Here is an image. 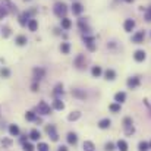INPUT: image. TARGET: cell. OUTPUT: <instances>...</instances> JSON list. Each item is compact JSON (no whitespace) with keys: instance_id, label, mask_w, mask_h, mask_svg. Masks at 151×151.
Masks as SVG:
<instances>
[{"instance_id":"60d3db41","label":"cell","mask_w":151,"mask_h":151,"mask_svg":"<svg viewBox=\"0 0 151 151\" xmlns=\"http://www.w3.org/2000/svg\"><path fill=\"white\" fill-rule=\"evenodd\" d=\"M57 151H68V148L62 145V147H59V150H57Z\"/></svg>"},{"instance_id":"5bb4252c","label":"cell","mask_w":151,"mask_h":151,"mask_svg":"<svg viewBox=\"0 0 151 151\" xmlns=\"http://www.w3.org/2000/svg\"><path fill=\"white\" fill-rule=\"evenodd\" d=\"M125 100H126V94H125V92H116V94H114V101H116V103H120V104H122Z\"/></svg>"},{"instance_id":"b9f144b4","label":"cell","mask_w":151,"mask_h":151,"mask_svg":"<svg viewBox=\"0 0 151 151\" xmlns=\"http://www.w3.org/2000/svg\"><path fill=\"white\" fill-rule=\"evenodd\" d=\"M3 144H5V145H11V141H9V139H5Z\"/></svg>"},{"instance_id":"4fadbf2b","label":"cell","mask_w":151,"mask_h":151,"mask_svg":"<svg viewBox=\"0 0 151 151\" xmlns=\"http://www.w3.org/2000/svg\"><path fill=\"white\" fill-rule=\"evenodd\" d=\"M75 66H76V68H79V69L85 66V57H84L82 54H79V56L75 59Z\"/></svg>"},{"instance_id":"6da1fadb","label":"cell","mask_w":151,"mask_h":151,"mask_svg":"<svg viewBox=\"0 0 151 151\" xmlns=\"http://www.w3.org/2000/svg\"><path fill=\"white\" fill-rule=\"evenodd\" d=\"M53 11H54L56 16H59V18H65L66 13H68V6H66L63 2H57V3L54 5Z\"/></svg>"},{"instance_id":"8d00e7d4","label":"cell","mask_w":151,"mask_h":151,"mask_svg":"<svg viewBox=\"0 0 151 151\" xmlns=\"http://www.w3.org/2000/svg\"><path fill=\"white\" fill-rule=\"evenodd\" d=\"M145 21H147V22H151V6L145 11Z\"/></svg>"},{"instance_id":"d4e9b609","label":"cell","mask_w":151,"mask_h":151,"mask_svg":"<svg viewBox=\"0 0 151 151\" xmlns=\"http://www.w3.org/2000/svg\"><path fill=\"white\" fill-rule=\"evenodd\" d=\"M94 142H91V141H85L84 142V151H94Z\"/></svg>"},{"instance_id":"30bf717a","label":"cell","mask_w":151,"mask_h":151,"mask_svg":"<svg viewBox=\"0 0 151 151\" xmlns=\"http://www.w3.org/2000/svg\"><path fill=\"white\" fill-rule=\"evenodd\" d=\"M145 57H147V54H145V52H144V50H136V52H135V54H133V59H135L136 62H144V60H145Z\"/></svg>"},{"instance_id":"d6986e66","label":"cell","mask_w":151,"mask_h":151,"mask_svg":"<svg viewBox=\"0 0 151 151\" xmlns=\"http://www.w3.org/2000/svg\"><path fill=\"white\" fill-rule=\"evenodd\" d=\"M117 148H119V151H128V142L125 139H119L117 141Z\"/></svg>"},{"instance_id":"f6af8a7d","label":"cell","mask_w":151,"mask_h":151,"mask_svg":"<svg viewBox=\"0 0 151 151\" xmlns=\"http://www.w3.org/2000/svg\"><path fill=\"white\" fill-rule=\"evenodd\" d=\"M150 148H151V142H150Z\"/></svg>"},{"instance_id":"836d02e7","label":"cell","mask_w":151,"mask_h":151,"mask_svg":"<svg viewBox=\"0 0 151 151\" xmlns=\"http://www.w3.org/2000/svg\"><path fill=\"white\" fill-rule=\"evenodd\" d=\"M72 94H73L75 97H78V98H85V94H84L82 91H79V90H73Z\"/></svg>"},{"instance_id":"52a82bcc","label":"cell","mask_w":151,"mask_h":151,"mask_svg":"<svg viewBox=\"0 0 151 151\" xmlns=\"http://www.w3.org/2000/svg\"><path fill=\"white\" fill-rule=\"evenodd\" d=\"M84 43H85V46L88 47L90 52L95 50V44H94V38L92 37H84Z\"/></svg>"},{"instance_id":"484cf974","label":"cell","mask_w":151,"mask_h":151,"mask_svg":"<svg viewBox=\"0 0 151 151\" xmlns=\"http://www.w3.org/2000/svg\"><path fill=\"white\" fill-rule=\"evenodd\" d=\"M72 27V22H71V19H68V18H63L62 19V28L63 30H69Z\"/></svg>"},{"instance_id":"e575fe53","label":"cell","mask_w":151,"mask_h":151,"mask_svg":"<svg viewBox=\"0 0 151 151\" xmlns=\"http://www.w3.org/2000/svg\"><path fill=\"white\" fill-rule=\"evenodd\" d=\"M37 148H38V151H49V145L46 142H40Z\"/></svg>"},{"instance_id":"4dcf8cb0","label":"cell","mask_w":151,"mask_h":151,"mask_svg":"<svg viewBox=\"0 0 151 151\" xmlns=\"http://www.w3.org/2000/svg\"><path fill=\"white\" fill-rule=\"evenodd\" d=\"M60 50H62V53H63V54H68V53H69V50H71V46H69V43H62V46H60Z\"/></svg>"},{"instance_id":"ba28073f","label":"cell","mask_w":151,"mask_h":151,"mask_svg":"<svg viewBox=\"0 0 151 151\" xmlns=\"http://www.w3.org/2000/svg\"><path fill=\"white\" fill-rule=\"evenodd\" d=\"M28 22H30V13H28V12L21 13V15H19V24H21L22 27H25V25H28Z\"/></svg>"},{"instance_id":"277c9868","label":"cell","mask_w":151,"mask_h":151,"mask_svg":"<svg viewBox=\"0 0 151 151\" xmlns=\"http://www.w3.org/2000/svg\"><path fill=\"white\" fill-rule=\"evenodd\" d=\"M144 38H145V32L144 31H138L135 35H132V41L136 43V44H141L144 41Z\"/></svg>"},{"instance_id":"ac0fdd59","label":"cell","mask_w":151,"mask_h":151,"mask_svg":"<svg viewBox=\"0 0 151 151\" xmlns=\"http://www.w3.org/2000/svg\"><path fill=\"white\" fill-rule=\"evenodd\" d=\"M30 138H31L32 141H38V139L41 138V133H40V131H37V129H32V131L30 132Z\"/></svg>"},{"instance_id":"d590c367","label":"cell","mask_w":151,"mask_h":151,"mask_svg":"<svg viewBox=\"0 0 151 151\" xmlns=\"http://www.w3.org/2000/svg\"><path fill=\"white\" fill-rule=\"evenodd\" d=\"M34 150H35V147L32 144H30V142L24 144V151H34Z\"/></svg>"},{"instance_id":"ab89813d","label":"cell","mask_w":151,"mask_h":151,"mask_svg":"<svg viewBox=\"0 0 151 151\" xmlns=\"http://www.w3.org/2000/svg\"><path fill=\"white\" fill-rule=\"evenodd\" d=\"M106 150H107V151H113V150H114V144H113V142H107V144H106Z\"/></svg>"},{"instance_id":"8fae6325","label":"cell","mask_w":151,"mask_h":151,"mask_svg":"<svg viewBox=\"0 0 151 151\" xmlns=\"http://www.w3.org/2000/svg\"><path fill=\"white\" fill-rule=\"evenodd\" d=\"M126 84H128V87H129V88H132V90H133V88L139 87V78H136V76H133V78H129Z\"/></svg>"},{"instance_id":"7c38bea8","label":"cell","mask_w":151,"mask_h":151,"mask_svg":"<svg viewBox=\"0 0 151 151\" xmlns=\"http://www.w3.org/2000/svg\"><path fill=\"white\" fill-rule=\"evenodd\" d=\"M72 12H73V15H81V13L84 12L82 5H81V3H73V5H72Z\"/></svg>"},{"instance_id":"603a6c76","label":"cell","mask_w":151,"mask_h":151,"mask_svg":"<svg viewBox=\"0 0 151 151\" xmlns=\"http://www.w3.org/2000/svg\"><path fill=\"white\" fill-rule=\"evenodd\" d=\"M9 133H11L12 136L19 135V128H18L16 125H11V126H9Z\"/></svg>"},{"instance_id":"7a4b0ae2","label":"cell","mask_w":151,"mask_h":151,"mask_svg":"<svg viewBox=\"0 0 151 151\" xmlns=\"http://www.w3.org/2000/svg\"><path fill=\"white\" fill-rule=\"evenodd\" d=\"M37 111L41 113V114H50L52 113V107L46 101H40L38 106H37Z\"/></svg>"},{"instance_id":"9c48e42d","label":"cell","mask_w":151,"mask_h":151,"mask_svg":"<svg viewBox=\"0 0 151 151\" xmlns=\"http://www.w3.org/2000/svg\"><path fill=\"white\" fill-rule=\"evenodd\" d=\"M123 28H125L126 32H131V31L135 28V21H133V19H126L125 24H123Z\"/></svg>"},{"instance_id":"7402d4cb","label":"cell","mask_w":151,"mask_h":151,"mask_svg":"<svg viewBox=\"0 0 151 151\" xmlns=\"http://www.w3.org/2000/svg\"><path fill=\"white\" fill-rule=\"evenodd\" d=\"M28 28H30V31H37V28H38V22H37L35 19H30V22H28Z\"/></svg>"},{"instance_id":"d6a6232c","label":"cell","mask_w":151,"mask_h":151,"mask_svg":"<svg viewBox=\"0 0 151 151\" xmlns=\"http://www.w3.org/2000/svg\"><path fill=\"white\" fill-rule=\"evenodd\" d=\"M25 117H27V120H30V122L37 120V117H35V113H34V111H27V113H25Z\"/></svg>"},{"instance_id":"3957f363","label":"cell","mask_w":151,"mask_h":151,"mask_svg":"<svg viewBox=\"0 0 151 151\" xmlns=\"http://www.w3.org/2000/svg\"><path fill=\"white\" fill-rule=\"evenodd\" d=\"M123 125H125V133L126 135H132L135 132V128L132 126V119L131 117H125L123 119Z\"/></svg>"},{"instance_id":"5b68a950","label":"cell","mask_w":151,"mask_h":151,"mask_svg":"<svg viewBox=\"0 0 151 151\" xmlns=\"http://www.w3.org/2000/svg\"><path fill=\"white\" fill-rule=\"evenodd\" d=\"M32 75H34V79H35V81H40V79L44 78L46 72H44V69H41V68H35V69L32 71Z\"/></svg>"},{"instance_id":"9a60e30c","label":"cell","mask_w":151,"mask_h":151,"mask_svg":"<svg viewBox=\"0 0 151 151\" xmlns=\"http://www.w3.org/2000/svg\"><path fill=\"white\" fill-rule=\"evenodd\" d=\"M104 76H106V79H109V81H113V79L116 78V72H114L113 69H107V71L104 72Z\"/></svg>"},{"instance_id":"f1b7e54d","label":"cell","mask_w":151,"mask_h":151,"mask_svg":"<svg viewBox=\"0 0 151 151\" xmlns=\"http://www.w3.org/2000/svg\"><path fill=\"white\" fill-rule=\"evenodd\" d=\"M60 94H63V85L62 84H57L56 85V88H54V91H53V95H60Z\"/></svg>"},{"instance_id":"8992f818","label":"cell","mask_w":151,"mask_h":151,"mask_svg":"<svg viewBox=\"0 0 151 151\" xmlns=\"http://www.w3.org/2000/svg\"><path fill=\"white\" fill-rule=\"evenodd\" d=\"M46 131H47V133L50 135V138H52L53 141H57V139H59V135H57V132H56V128H54L53 125L47 126V128H46Z\"/></svg>"},{"instance_id":"7bdbcfd3","label":"cell","mask_w":151,"mask_h":151,"mask_svg":"<svg viewBox=\"0 0 151 151\" xmlns=\"http://www.w3.org/2000/svg\"><path fill=\"white\" fill-rule=\"evenodd\" d=\"M32 91H37V84H32Z\"/></svg>"},{"instance_id":"83f0119b","label":"cell","mask_w":151,"mask_h":151,"mask_svg":"<svg viewBox=\"0 0 151 151\" xmlns=\"http://www.w3.org/2000/svg\"><path fill=\"white\" fill-rule=\"evenodd\" d=\"M101 72H103V71H101L100 66H94V68L91 69V73H92V76H95V78H98V76L101 75Z\"/></svg>"},{"instance_id":"44dd1931","label":"cell","mask_w":151,"mask_h":151,"mask_svg":"<svg viewBox=\"0 0 151 151\" xmlns=\"http://www.w3.org/2000/svg\"><path fill=\"white\" fill-rule=\"evenodd\" d=\"M78 25H79L81 31H84L85 34H88V32H90V28H88V25L84 22V19H79V21H78Z\"/></svg>"},{"instance_id":"e0dca14e","label":"cell","mask_w":151,"mask_h":151,"mask_svg":"<svg viewBox=\"0 0 151 151\" xmlns=\"http://www.w3.org/2000/svg\"><path fill=\"white\" fill-rule=\"evenodd\" d=\"M110 125H111V120H110V119H101V120L98 122V126H100L101 129H107Z\"/></svg>"},{"instance_id":"1f68e13d","label":"cell","mask_w":151,"mask_h":151,"mask_svg":"<svg viewBox=\"0 0 151 151\" xmlns=\"http://www.w3.org/2000/svg\"><path fill=\"white\" fill-rule=\"evenodd\" d=\"M113 113H117V111H120V103H113V104H110V107H109Z\"/></svg>"},{"instance_id":"cb8c5ba5","label":"cell","mask_w":151,"mask_h":151,"mask_svg":"<svg viewBox=\"0 0 151 151\" xmlns=\"http://www.w3.org/2000/svg\"><path fill=\"white\" fill-rule=\"evenodd\" d=\"M138 150H139V151H148V150H150V144L145 142V141H141V142L138 144Z\"/></svg>"},{"instance_id":"ffe728a7","label":"cell","mask_w":151,"mask_h":151,"mask_svg":"<svg viewBox=\"0 0 151 151\" xmlns=\"http://www.w3.org/2000/svg\"><path fill=\"white\" fill-rule=\"evenodd\" d=\"M68 142L75 145V144L78 142V136H76V133H73V132H69V133H68Z\"/></svg>"},{"instance_id":"4316f807","label":"cell","mask_w":151,"mask_h":151,"mask_svg":"<svg viewBox=\"0 0 151 151\" xmlns=\"http://www.w3.org/2000/svg\"><path fill=\"white\" fill-rule=\"evenodd\" d=\"M15 41H16L18 46H25V44H27V37H24V35H18Z\"/></svg>"},{"instance_id":"f546056e","label":"cell","mask_w":151,"mask_h":151,"mask_svg":"<svg viewBox=\"0 0 151 151\" xmlns=\"http://www.w3.org/2000/svg\"><path fill=\"white\" fill-rule=\"evenodd\" d=\"M79 117H81V113H79V111H72V113L68 116V120L72 122V120H78Z\"/></svg>"},{"instance_id":"74e56055","label":"cell","mask_w":151,"mask_h":151,"mask_svg":"<svg viewBox=\"0 0 151 151\" xmlns=\"http://www.w3.org/2000/svg\"><path fill=\"white\" fill-rule=\"evenodd\" d=\"M8 15V11H6V8L5 6H0V19H2L3 16H6Z\"/></svg>"},{"instance_id":"ee69618b","label":"cell","mask_w":151,"mask_h":151,"mask_svg":"<svg viewBox=\"0 0 151 151\" xmlns=\"http://www.w3.org/2000/svg\"><path fill=\"white\" fill-rule=\"evenodd\" d=\"M125 2H128V3H132V2H133V0H125Z\"/></svg>"},{"instance_id":"2e32d148","label":"cell","mask_w":151,"mask_h":151,"mask_svg":"<svg viewBox=\"0 0 151 151\" xmlns=\"http://www.w3.org/2000/svg\"><path fill=\"white\" fill-rule=\"evenodd\" d=\"M53 109H56V110H63V109H65L63 101H62V100H59V98H56V100L53 101Z\"/></svg>"},{"instance_id":"f35d334b","label":"cell","mask_w":151,"mask_h":151,"mask_svg":"<svg viewBox=\"0 0 151 151\" xmlns=\"http://www.w3.org/2000/svg\"><path fill=\"white\" fill-rule=\"evenodd\" d=\"M0 75L5 76V78H8V76L11 75V72H9V69H2V71H0Z\"/></svg>"}]
</instances>
